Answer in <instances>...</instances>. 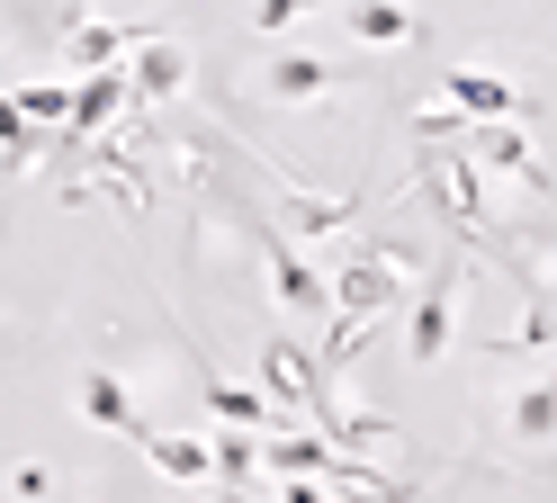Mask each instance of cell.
Listing matches in <instances>:
<instances>
[{"instance_id":"5","label":"cell","mask_w":557,"mask_h":503,"mask_svg":"<svg viewBox=\"0 0 557 503\" xmlns=\"http://www.w3.org/2000/svg\"><path fill=\"white\" fill-rule=\"evenodd\" d=\"M207 405H216L225 422H261V395H243V387H225V378H207Z\"/></svg>"},{"instance_id":"7","label":"cell","mask_w":557,"mask_h":503,"mask_svg":"<svg viewBox=\"0 0 557 503\" xmlns=\"http://www.w3.org/2000/svg\"><path fill=\"white\" fill-rule=\"evenodd\" d=\"M441 323H449V315H441V306H423V323H413V351H423V359L441 351Z\"/></svg>"},{"instance_id":"6","label":"cell","mask_w":557,"mask_h":503,"mask_svg":"<svg viewBox=\"0 0 557 503\" xmlns=\"http://www.w3.org/2000/svg\"><path fill=\"white\" fill-rule=\"evenodd\" d=\"M278 467H288V477H306V467H333L315 441H288V450H278Z\"/></svg>"},{"instance_id":"8","label":"cell","mask_w":557,"mask_h":503,"mask_svg":"<svg viewBox=\"0 0 557 503\" xmlns=\"http://www.w3.org/2000/svg\"><path fill=\"white\" fill-rule=\"evenodd\" d=\"M288 503H324V494H315V486H288Z\"/></svg>"},{"instance_id":"2","label":"cell","mask_w":557,"mask_h":503,"mask_svg":"<svg viewBox=\"0 0 557 503\" xmlns=\"http://www.w3.org/2000/svg\"><path fill=\"white\" fill-rule=\"evenodd\" d=\"M135 450H145L153 467H171V477H198V467H216V458H207L198 441H162V431H145V441H135Z\"/></svg>"},{"instance_id":"3","label":"cell","mask_w":557,"mask_h":503,"mask_svg":"<svg viewBox=\"0 0 557 503\" xmlns=\"http://www.w3.org/2000/svg\"><path fill=\"white\" fill-rule=\"evenodd\" d=\"M270 270H278V297H288V306H324V287L306 279V261H297L288 243H270Z\"/></svg>"},{"instance_id":"4","label":"cell","mask_w":557,"mask_h":503,"mask_svg":"<svg viewBox=\"0 0 557 503\" xmlns=\"http://www.w3.org/2000/svg\"><path fill=\"white\" fill-rule=\"evenodd\" d=\"M449 99L476 108V118H504V108H512V90H504V82H485V72H459V82H449Z\"/></svg>"},{"instance_id":"1","label":"cell","mask_w":557,"mask_h":503,"mask_svg":"<svg viewBox=\"0 0 557 503\" xmlns=\"http://www.w3.org/2000/svg\"><path fill=\"white\" fill-rule=\"evenodd\" d=\"M82 414H90V422H109V431H135V441H145V422H135V405H126V387H117V378H90V387H82Z\"/></svg>"}]
</instances>
